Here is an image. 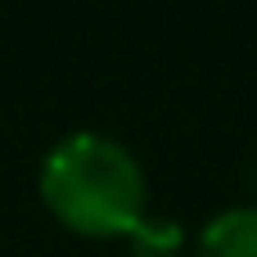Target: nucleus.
Instances as JSON below:
<instances>
[{"label": "nucleus", "mask_w": 257, "mask_h": 257, "mask_svg": "<svg viewBox=\"0 0 257 257\" xmlns=\"http://www.w3.org/2000/svg\"><path fill=\"white\" fill-rule=\"evenodd\" d=\"M41 199L68 230L90 239L136 235L145 226V172L99 131H72L45 154Z\"/></svg>", "instance_id": "f257e3e1"}, {"label": "nucleus", "mask_w": 257, "mask_h": 257, "mask_svg": "<svg viewBox=\"0 0 257 257\" xmlns=\"http://www.w3.org/2000/svg\"><path fill=\"white\" fill-rule=\"evenodd\" d=\"M199 257H257V208H230L208 221Z\"/></svg>", "instance_id": "f03ea898"}]
</instances>
